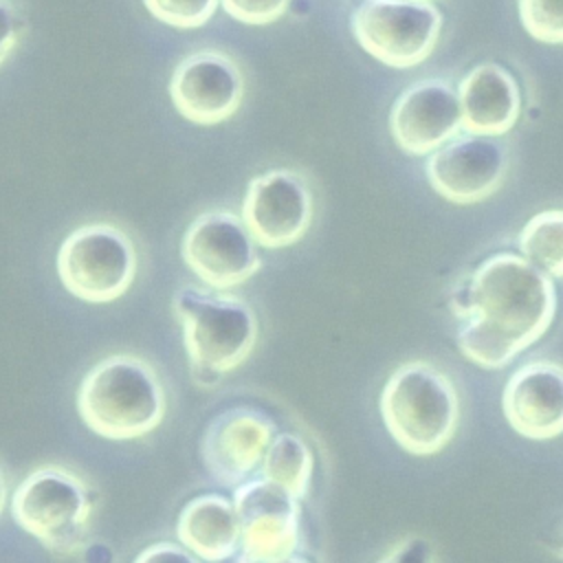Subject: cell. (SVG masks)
Returning a JSON list of instances; mask_svg holds the SVG:
<instances>
[{
	"mask_svg": "<svg viewBox=\"0 0 563 563\" xmlns=\"http://www.w3.org/2000/svg\"><path fill=\"white\" fill-rule=\"evenodd\" d=\"M449 301L462 354L486 369L506 367L548 332L556 314L552 277L508 251L479 262L453 286Z\"/></svg>",
	"mask_w": 563,
	"mask_h": 563,
	"instance_id": "cell-1",
	"label": "cell"
},
{
	"mask_svg": "<svg viewBox=\"0 0 563 563\" xmlns=\"http://www.w3.org/2000/svg\"><path fill=\"white\" fill-rule=\"evenodd\" d=\"M167 409L156 369L141 356L112 354L88 369L77 389L86 427L108 440H134L154 431Z\"/></svg>",
	"mask_w": 563,
	"mask_h": 563,
	"instance_id": "cell-2",
	"label": "cell"
},
{
	"mask_svg": "<svg viewBox=\"0 0 563 563\" xmlns=\"http://www.w3.org/2000/svg\"><path fill=\"white\" fill-rule=\"evenodd\" d=\"M389 435L411 455H433L455 435L460 396L451 378L427 361L398 365L380 391Z\"/></svg>",
	"mask_w": 563,
	"mask_h": 563,
	"instance_id": "cell-3",
	"label": "cell"
},
{
	"mask_svg": "<svg viewBox=\"0 0 563 563\" xmlns=\"http://www.w3.org/2000/svg\"><path fill=\"white\" fill-rule=\"evenodd\" d=\"M183 343L196 372L229 374L257 343V317L249 301L224 290L180 286L172 297Z\"/></svg>",
	"mask_w": 563,
	"mask_h": 563,
	"instance_id": "cell-4",
	"label": "cell"
},
{
	"mask_svg": "<svg viewBox=\"0 0 563 563\" xmlns=\"http://www.w3.org/2000/svg\"><path fill=\"white\" fill-rule=\"evenodd\" d=\"M90 512L92 488L88 482L57 464L31 471L11 497L15 523L55 554H70L81 548Z\"/></svg>",
	"mask_w": 563,
	"mask_h": 563,
	"instance_id": "cell-5",
	"label": "cell"
},
{
	"mask_svg": "<svg viewBox=\"0 0 563 563\" xmlns=\"http://www.w3.org/2000/svg\"><path fill=\"white\" fill-rule=\"evenodd\" d=\"M57 275L64 288L84 301H114L136 277L134 242L117 224H81L57 251Z\"/></svg>",
	"mask_w": 563,
	"mask_h": 563,
	"instance_id": "cell-6",
	"label": "cell"
},
{
	"mask_svg": "<svg viewBox=\"0 0 563 563\" xmlns=\"http://www.w3.org/2000/svg\"><path fill=\"white\" fill-rule=\"evenodd\" d=\"M356 42L391 68L422 64L435 48L442 13L429 0H361L350 18Z\"/></svg>",
	"mask_w": 563,
	"mask_h": 563,
	"instance_id": "cell-7",
	"label": "cell"
},
{
	"mask_svg": "<svg viewBox=\"0 0 563 563\" xmlns=\"http://www.w3.org/2000/svg\"><path fill=\"white\" fill-rule=\"evenodd\" d=\"M255 244L242 216L229 209H211L187 227L180 255L200 282L227 290L244 284L262 268Z\"/></svg>",
	"mask_w": 563,
	"mask_h": 563,
	"instance_id": "cell-8",
	"label": "cell"
},
{
	"mask_svg": "<svg viewBox=\"0 0 563 563\" xmlns=\"http://www.w3.org/2000/svg\"><path fill=\"white\" fill-rule=\"evenodd\" d=\"M240 521L235 563H268L295 554L299 545V499L266 477L246 479L233 490Z\"/></svg>",
	"mask_w": 563,
	"mask_h": 563,
	"instance_id": "cell-9",
	"label": "cell"
},
{
	"mask_svg": "<svg viewBox=\"0 0 563 563\" xmlns=\"http://www.w3.org/2000/svg\"><path fill=\"white\" fill-rule=\"evenodd\" d=\"M240 216L260 246H290L312 222V189L295 169H268L251 178Z\"/></svg>",
	"mask_w": 563,
	"mask_h": 563,
	"instance_id": "cell-10",
	"label": "cell"
},
{
	"mask_svg": "<svg viewBox=\"0 0 563 563\" xmlns=\"http://www.w3.org/2000/svg\"><path fill=\"white\" fill-rule=\"evenodd\" d=\"M169 97L187 121L198 125L222 123L242 103V68L224 51H194L176 64L169 79Z\"/></svg>",
	"mask_w": 563,
	"mask_h": 563,
	"instance_id": "cell-11",
	"label": "cell"
},
{
	"mask_svg": "<svg viewBox=\"0 0 563 563\" xmlns=\"http://www.w3.org/2000/svg\"><path fill=\"white\" fill-rule=\"evenodd\" d=\"M510 156L493 136L457 134L427 158V178L446 200L473 205L499 189L508 174Z\"/></svg>",
	"mask_w": 563,
	"mask_h": 563,
	"instance_id": "cell-12",
	"label": "cell"
},
{
	"mask_svg": "<svg viewBox=\"0 0 563 563\" xmlns=\"http://www.w3.org/2000/svg\"><path fill=\"white\" fill-rule=\"evenodd\" d=\"M389 130L398 147L411 156L440 150L464 130L457 88L442 77L409 84L391 106Z\"/></svg>",
	"mask_w": 563,
	"mask_h": 563,
	"instance_id": "cell-13",
	"label": "cell"
},
{
	"mask_svg": "<svg viewBox=\"0 0 563 563\" xmlns=\"http://www.w3.org/2000/svg\"><path fill=\"white\" fill-rule=\"evenodd\" d=\"M275 422L253 407H231L211 418L200 440V457L209 475L224 486H238L262 466L275 438Z\"/></svg>",
	"mask_w": 563,
	"mask_h": 563,
	"instance_id": "cell-14",
	"label": "cell"
},
{
	"mask_svg": "<svg viewBox=\"0 0 563 563\" xmlns=\"http://www.w3.org/2000/svg\"><path fill=\"white\" fill-rule=\"evenodd\" d=\"M504 416L528 440H552L563 433V365L530 361L504 385Z\"/></svg>",
	"mask_w": 563,
	"mask_h": 563,
	"instance_id": "cell-15",
	"label": "cell"
},
{
	"mask_svg": "<svg viewBox=\"0 0 563 563\" xmlns=\"http://www.w3.org/2000/svg\"><path fill=\"white\" fill-rule=\"evenodd\" d=\"M462 128L477 136L506 134L519 119L521 92L517 79L499 64L471 68L457 86Z\"/></svg>",
	"mask_w": 563,
	"mask_h": 563,
	"instance_id": "cell-16",
	"label": "cell"
},
{
	"mask_svg": "<svg viewBox=\"0 0 563 563\" xmlns=\"http://www.w3.org/2000/svg\"><path fill=\"white\" fill-rule=\"evenodd\" d=\"M180 543L196 556L220 563L240 550V521L231 499L209 493L187 501L178 515Z\"/></svg>",
	"mask_w": 563,
	"mask_h": 563,
	"instance_id": "cell-17",
	"label": "cell"
},
{
	"mask_svg": "<svg viewBox=\"0 0 563 563\" xmlns=\"http://www.w3.org/2000/svg\"><path fill=\"white\" fill-rule=\"evenodd\" d=\"M262 477L282 486L292 497L303 499L310 490L314 457L306 440L297 433H277L262 460Z\"/></svg>",
	"mask_w": 563,
	"mask_h": 563,
	"instance_id": "cell-18",
	"label": "cell"
},
{
	"mask_svg": "<svg viewBox=\"0 0 563 563\" xmlns=\"http://www.w3.org/2000/svg\"><path fill=\"white\" fill-rule=\"evenodd\" d=\"M519 249L550 277H563V209L534 213L519 233Z\"/></svg>",
	"mask_w": 563,
	"mask_h": 563,
	"instance_id": "cell-19",
	"label": "cell"
},
{
	"mask_svg": "<svg viewBox=\"0 0 563 563\" xmlns=\"http://www.w3.org/2000/svg\"><path fill=\"white\" fill-rule=\"evenodd\" d=\"M519 18L534 40L563 44V0H519Z\"/></svg>",
	"mask_w": 563,
	"mask_h": 563,
	"instance_id": "cell-20",
	"label": "cell"
},
{
	"mask_svg": "<svg viewBox=\"0 0 563 563\" xmlns=\"http://www.w3.org/2000/svg\"><path fill=\"white\" fill-rule=\"evenodd\" d=\"M145 9L176 29H198L218 11L220 0H143Z\"/></svg>",
	"mask_w": 563,
	"mask_h": 563,
	"instance_id": "cell-21",
	"label": "cell"
},
{
	"mask_svg": "<svg viewBox=\"0 0 563 563\" xmlns=\"http://www.w3.org/2000/svg\"><path fill=\"white\" fill-rule=\"evenodd\" d=\"M222 9L244 24H271L279 20L290 0H220Z\"/></svg>",
	"mask_w": 563,
	"mask_h": 563,
	"instance_id": "cell-22",
	"label": "cell"
},
{
	"mask_svg": "<svg viewBox=\"0 0 563 563\" xmlns=\"http://www.w3.org/2000/svg\"><path fill=\"white\" fill-rule=\"evenodd\" d=\"M376 563H435V548L427 537L411 534L400 539Z\"/></svg>",
	"mask_w": 563,
	"mask_h": 563,
	"instance_id": "cell-23",
	"label": "cell"
},
{
	"mask_svg": "<svg viewBox=\"0 0 563 563\" xmlns=\"http://www.w3.org/2000/svg\"><path fill=\"white\" fill-rule=\"evenodd\" d=\"M132 563H200V556H196L185 545L172 543V541H158L147 545Z\"/></svg>",
	"mask_w": 563,
	"mask_h": 563,
	"instance_id": "cell-24",
	"label": "cell"
},
{
	"mask_svg": "<svg viewBox=\"0 0 563 563\" xmlns=\"http://www.w3.org/2000/svg\"><path fill=\"white\" fill-rule=\"evenodd\" d=\"M22 24L9 0H0V64L11 55L18 44Z\"/></svg>",
	"mask_w": 563,
	"mask_h": 563,
	"instance_id": "cell-25",
	"label": "cell"
},
{
	"mask_svg": "<svg viewBox=\"0 0 563 563\" xmlns=\"http://www.w3.org/2000/svg\"><path fill=\"white\" fill-rule=\"evenodd\" d=\"M4 506H7V479H4V473L0 468V515H2Z\"/></svg>",
	"mask_w": 563,
	"mask_h": 563,
	"instance_id": "cell-26",
	"label": "cell"
},
{
	"mask_svg": "<svg viewBox=\"0 0 563 563\" xmlns=\"http://www.w3.org/2000/svg\"><path fill=\"white\" fill-rule=\"evenodd\" d=\"M268 563H310V561L303 559V556L290 554V556H284V559H277V561H268Z\"/></svg>",
	"mask_w": 563,
	"mask_h": 563,
	"instance_id": "cell-27",
	"label": "cell"
},
{
	"mask_svg": "<svg viewBox=\"0 0 563 563\" xmlns=\"http://www.w3.org/2000/svg\"><path fill=\"white\" fill-rule=\"evenodd\" d=\"M561 554H563V548H561Z\"/></svg>",
	"mask_w": 563,
	"mask_h": 563,
	"instance_id": "cell-28",
	"label": "cell"
}]
</instances>
